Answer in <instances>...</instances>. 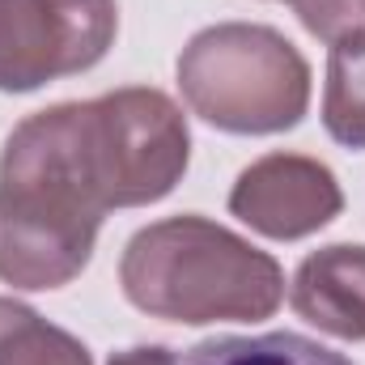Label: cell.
Masks as SVG:
<instances>
[{
    "mask_svg": "<svg viewBox=\"0 0 365 365\" xmlns=\"http://www.w3.org/2000/svg\"><path fill=\"white\" fill-rule=\"evenodd\" d=\"M119 34L115 0H0V90L30 93L90 73Z\"/></svg>",
    "mask_w": 365,
    "mask_h": 365,
    "instance_id": "5",
    "label": "cell"
},
{
    "mask_svg": "<svg viewBox=\"0 0 365 365\" xmlns=\"http://www.w3.org/2000/svg\"><path fill=\"white\" fill-rule=\"evenodd\" d=\"M0 365H93L90 349L26 302L0 297Z\"/></svg>",
    "mask_w": 365,
    "mask_h": 365,
    "instance_id": "9",
    "label": "cell"
},
{
    "mask_svg": "<svg viewBox=\"0 0 365 365\" xmlns=\"http://www.w3.org/2000/svg\"><path fill=\"white\" fill-rule=\"evenodd\" d=\"M123 297L166 323H264L284 302V272L242 234L182 212L136 230L119 259Z\"/></svg>",
    "mask_w": 365,
    "mask_h": 365,
    "instance_id": "2",
    "label": "cell"
},
{
    "mask_svg": "<svg viewBox=\"0 0 365 365\" xmlns=\"http://www.w3.org/2000/svg\"><path fill=\"white\" fill-rule=\"evenodd\" d=\"M90 145L106 208H140L166 200L191 162L187 115L170 93L153 86H128L90 98Z\"/></svg>",
    "mask_w": 365,
    "mask_h": 365,
    "instance_id": "4",
    "label": "cell"
},
{
    "mask_svg": "<svg viewBox=\"0 0 365 365\" xmlns=\"http://www.w3.org/2000/svg\"><path fill=\"white\" fill-rule=\"evenodd\" d=\"M179 365H353L344 353L297 336V331H268V336H217L187 349Z\"/></svg>",
    "mask_w": 365,
    "mask_h": 365,
    "instance_id": "8",
    "label": "cell"
},
{
    "mask_svg": "<svg viewBox=\"0 0 365 365\" xmlns=\"http://www.w3.org/2000/svg\"><path fill=\"white\" fill-rule=\"evenodd\" d=\"M106 365H179V353L166 344H136V349L115 353Z\"/></svg>",
    "mask_w": 365,
    "mask_h": 365,
    "instance_id": "12",
    "label": "cell"
},
{
    "mask_svg": "<svg viewBox=\"0 0 365 365\" xmlns=\"http://www.w3.org/2000/svg\"><path fill=\"white\" fill-rule=\"evenodd\" d=\"M323 128L336 145L365 149V34L336 43L327 56Z\"/></svg>",
    "mask_w": 365,
    "mask_h": 365,
    "instance_id": "10",
    "label": "cell"
},
{
    "mask_svg": "<svg viewBox=\"0 0 365 365\" xmlns=\"http://www.w3.org/2000/svg\"><path fill=\"white\" fill-rule=\"evenodd\" d=\"M289 4H293V0H289Z\"/></svg>",
    "mask_w": 365,
    "mask_h": 365,
    "instance_id": "13",
    "label": "cell"
},
{
    "mask_svg": "<svg viewBox=\"0 0 365 365\" xmlns=\"http://www.w3.org/2000/svg\"><path fill=\"white\" fill-rule=\"evenodd\" d=\"M179 90L191 115L230 136H276L310 106V64L272 26L221 21L179 56Z\"/></svg>",
    "mask_w": 365,
    "mask_h": 365,
    "instance_id": "3",
    "label": "cell"
},
{
    "mask_svg": "<svg viewBox=\"0 0 365 365\" xmlns=\"http://www.w3.org/2000/svg\"><path fill=\"white\" fill-rule=\"evenodd\" d=\"M289 306L310 327L365 344V247L331 242L310 251L293 272Z\"/></svg>",
    "mask_w": 365,
    "mask_h": 365,
    "instance_id": "7",
    "label": "cell"
},
{
    "mask_svg": "<svg viewBox=\"0 0 365 365\" xmlns=\"http://www.w3.org/2000/svg\"><path fill=\"white\" fill-rule=\"evenodd\" d=\"M302 26L327 47L365 34V0H293Z\"/></svg>",
    "mask_w": 365,
    "mask_h": 365,
    "instance_id": "11",
    "label": "cell"
},
{
    "mask_svg": "<svg viewBox=\"0 0 365 365\" xmlns=\"http://www.w3.org/2000/svg\"><path fill=\"white\" fill-rule=\"evenodd\" d=\"M230 212L272 242H297L344 212V191L331 166L319 158L268 153L238 175Z\"/></svg>",
    "mask_w": 365,
    "mask_h": 365,
    "instance_id": "6",
    "label": "cell"
},
{
    "mask_svg": "<svg viewBox=\"0 0 365 365\" xmlns=\"http://www.w3.org/2000/svg\"><path fill=\"white\" fill-rule=\"evenodd\" d=\"M106 212L90 102L26 115L0 149V280L26 293L73 284L90 264Z\"/></svg>",
    "mask_w": 365,
    "mask_h": 365,
    "instance_id": "1",
    "label": "cell"
}]
</instances>
